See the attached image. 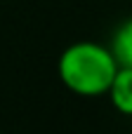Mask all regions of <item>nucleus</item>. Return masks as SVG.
<instances>
[{
	"instance_id": "2",
	"label": "nucleus",
	"mask_w": 132,
	"mask_h": 134,
	"mask_svg": "<svg viewBox=\"0 0 132 134\" xmlns=\"http://www.w3.org/2000/svg\"><path fill=\"white\" fill-rule=\"evenodd\" d=\"M109 99L113 104V108L123 115H132V68L130 66H120L113 85L109 90Z\"/></svg>"
},
{
	"instance_id": "1",
	"label": "nucleus",
	"mask_w": 132,
	"mask_h": 134,
	"mask_svg": "<svg viewBox=\"0 0 132 134\" xmlns=\"http://www.w3.org/2000/svg\"><path fill=\"white\" fill-rule=\"evenodd\" d=\"M118 68L120 64L113 49L90 40L68 45L57 61L59 80L73 94H80V97L109 94Z\"/></svg>"
},
{
	"instance_id": "3",
	"label": "nucleus",
	"mask_w": 132,
	"mask_h": 134,
	"mask_svg": "<svg viewBox=\"0 0 132 134\" xmlns=\"http://www.w3.org/2000/svg\"><path fill=\"white\" fill-rule=\"evenodd\" d=\"M111 49H113V54H116L120 66H130L132 68V19L120 24V28L113 35Z\"/></svg>"
}]
</instances>
